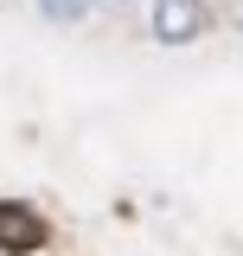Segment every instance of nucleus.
Instances as JSON below:
<instances>
[{
    "label": "nucleus",
    "mask_w": 243,
    "mask_h": 256,
    "mask_svg": "<svg viewBox=\"0 0 243 256\" xmlns=\"http://www.w3.org/2000/svg\"><path fill=\"white\" fill-rule=\"evenodd\" d=\"M205 32V6L198 0H154V38L160 45H192Z\"/></svg>",
    "instance_id": "obj_1"
},
{
    "label": "nucleus",
    "mask_w": 243,
    "mask_h": 256,
    "mask_svg": "<svg viewBox=\"0 0 243 256\" xmlns=\"http://www.w3.org/2000/svg\"><path fill=\"white\" fill-rule=\"evenodd\" d=\"M38 237H45L38 212H32V205H20V198H6V205H0V250H32Z\"/></svg>",
    "instance_id": "obj_2"
},
{
    "label": "nucleus",
    "mask_w": 243,
    "mask_h": 256,
    "mask_svg": "<svg viewBox=\"0 0 243 256\" xmlns=\"http://www.w3.org/2000/svg\"><path fill=\"white\" fill-rule=\"evenodd\" d=\"M38 13L58 26H77V20H90V0H38Z\"/></svg>",
    "instance_id": "obj_3"
},
{
    "label": "nucleus",
    "mask_w": 243,
    "mask_h": 256,
    "mask_svg": "<svg viewBox=\"0 0 243 256\" xmlns=\"http://www.w3.org/2000/svg\"><path fill=\"white\" fill-rule=\"evenodd\" d=\"M237 26H243V0H237Z\"/></svg>",
    "instance_id": "obj_4"
}]
</instances>
